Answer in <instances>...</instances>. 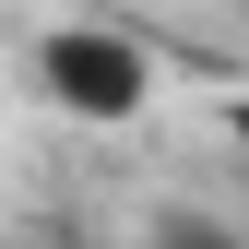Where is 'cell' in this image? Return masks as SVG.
Returning <instances> with one entry per match:
<instances>
[{"instance_id": "obj_1", "label": "cell", "mask_w": 249, "mask_h": 249, "mask_svg": "<svg viewBox=\"0 0 249 249\" xmlns=\"http://www.w3.org/2000/svg\"><path fill=\"white\" fill-rule=\"evenodd\" d=\"M36 95L83 131H119V119L154 107V59L119 36V24H48L36 36Z\"/></svg>"}, {"instance_id": "obj_2", "label": "cell", "mask_w": 249, "mask_h": 249, "mask_svg": "<svg viewBox=\"0 0 249 249\" xmlns=\"http://www.w3.org/2000/svg\"><path fill=\"white\" fill-rule=\"evenodd\" d=\"M142 249H249V237H226L213 213H154V226H142Z\"/></svg>"}, {"instance_id": "obj_3", "label": "cell", "mask_w": 249, "mask_h": 249, "mask_svg": "<svg viewBox=\"0 0 249 249\" xmlns=\"http://www.w3.org/2000/svg\"><path fill=\"white\" fill-rule=\"evenodd\" d=\"M226 142H237V166H249V95H237V107H226Z\"/></svg>"}]
</instances>
